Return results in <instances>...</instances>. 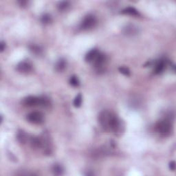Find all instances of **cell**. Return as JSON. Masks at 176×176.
Instances as JSON below:
<instances>
[{"mask_svg":"<svg viewBox=\"0 0 176 176\" xmlns=\"http://www.w3.org/2000/svg\"><path fill=\"white\" fill-rule=\"evenodd\" d=\"M121 13L123 14V15H132V16L140 15V13L138 11L136 8H134L133 7H128V8H125V9L122 10Z\"/></svg>","mask_w":176,"mask_h":176,"instance_id":"7c38bea8","label":"cell"},{"mask_svg":"<svg viewBox=\"0 0 176 176\" xmlns=\"http://www.w3.org/2000/svg\"><path fill=\"white\" fill-rule=\"evenodd\" d=\"M52 21V19H51V16L50 15H48V14H46V15H44L42 16V17H41V21L43 22V24H49Z\"/></svg>","mask_w":176,"mask_h":176,"instance_id":"d6986e66","label":"cell"},{"mask_svg":"<svg viewBox=\"0 0 176 176\" xmlns=\"http://www.w3.org/2000/svg\"><path fill=\"white\" fill-rule=\"evenodd\" d=\"M30 49H31L32 51H33L34 52H37V53H38V52L41 51V49L39 48V47L38 46H32Z\"/></svg>","mask_w":176,"mask_h":176,"instance_id":"44dd1931","label":"cell"},{"mask_svg":"<svg viewBox=\"0 0 176 176\" xmlns=\"http://www.w3.org/2000/svg\"><path fill=\"white\" fill-rule=\"evenodd\" d=\"M63 168L61 164H56L54 165L53 168H52V172L54 175H61L63 173Z\"/></svg>","mask_w":176,"mask_h":176,"instance_id":"4fadbf2b","label":"cell"},{"mask_svg":"<svg viewBox=\"0 0 176 176\" xmlns=\"http://www.w3.org/2000/svg\"><path fill=\"white\" fill-rule=\"evenodd\" d=\"M81 103H82V96L81 94H79L77 95L76 96V98H74L73 104L74 106L75 107H81Z\"/></svg>","mask_w":176,"mask_h":176,"instance_id":"9a60e30c","label":"cell"},{"mask_svg":"<svg viewBox=\"0 0 176 176\" xmlns=\"http://www.w3.org/2000/svg\"><path fill=\"white\" fill-rule=\"evenodd\" d=\"M17 138H18L19 142H21V143H24L26 141V140H27L26 135V134H24L23 131L19 132V133L18 134Z\"/></svg>","mask_w":176,"mask_h":176,"instance_id":"e0dca14e","label":"cell"},{"mask_svg":"<svg viewBox=\"0 0 176 176\" xmlns=\"http://www.w3.org/2000/svg\"><path fill=\"white\" fill-rule=\"evenodd\" d=\"M66 67V62L64 59H60L59 61L57 63L56 65V70L59 72L63 71Z\"/></svg>","mask_w":176,"mask_h":176,"instance_id":"5bb4252c","label":"cell"},{"mask_svg":"<svg viewBox=\"0 0 176 176\" xmlns=\"http://www.w3.org/2000/svg\"><path fill=\"white\" fill-rule=\"evenodd\" d=\"M167 63L166 61L164 60H160L157 63V64L156 65L155 67V73L157 74H161L162 72H163V71L164 70L165 68H166Z\"/></svg>","mask_w":176,"mask_h":176,"instance_id":"8fae6325","label":"cell"},{"mask_svg":"<svg viewBox=\"0 0 176 176\" xmlns=\"http://www.w3.org/2000/svg\"><path fill=\"white\" fill-rule=\"evenodd\" d=\"M98 120L101 125L106 130L116 132L120 128V122L118 117L107 110H104L99 114Z\"/></svg>","mask_w":176,"mask_h":176,"instance_id":"6da1fadb","label":"cell"},{"mask_svg":"<svg viewBox=\"0 0 176 176\" xmlns=\"http://www.w3.org/2000/svg\"><path fill=\"white\" fill-rule=\"evenodd\" d=\"M118 70H119L121 74H123V75L129 76L130 75V71H129V69L126 67H120L118 68Z\"/></svg>","mask_w":176,"mask_h":176,"instance_id":"ac0fdd59","label":"cell"},{"mask_svg":"<svg viewBox=\"0 0 176 176\" xmlns=\"http://www.w3.org/2000/svg\"><path fill=\"white\" fill-rule=\"evenodd\" d=\"M171 128V125L169 121L167 120H160L159 122L156 124V129L158 132L162 134H166L169 133Z\"/></svg>","mask_w":176,"mask_h":176,"instance_id":"277c9868","label":"cell"},{"mask_svg":"<svg viewBox=\"0 0 176 176\" xmlns=\"http://www.w3.org/2000/svg\"><path fill=\"white\" fill-rule=\"evenodd\" d=\"M69 6V3L68 2H61L59 3V6H58V8L59 9L62 10H65V8H67Z\"/></svg>","mask_w":176,"mask_h":176,"instance_id":"ffe728a7","label":"cell"},{"mask_svg":"<svg viewBox=\"0 0 176 176\" xmlns=\"http://www.w3.org/2000/svg\"><path fill=\"white\" fill-rule=\"evenodd\" d=\"M123 32L127 35H134L138 32V29L134 25H128L123 28Z\"/></svg>","mask_w":176,"mask_h":176,"instance_id":"ba28073f","label":"cell"},{"mask_svg":"<svg viewBox=\"0 0 176 176\" xmlns=\"http://www.w3.org/2000/svg\"><path fill=\"white\" fill-rule=\"evenodd\" d=\"M5 48H6V44H5V43L3 42V41H2V42L0 43V50H1V52L4 51Z\"/></svg>","mask_w":176,"mask_h":176,"instance_id":"603a6c76","label":"cell"},{"mask_svg":"<svg viewBox=\"0 0 176 176\" xmlns=\"http://www.w3.org/2000/svg\"><path fill=\"white\" fill-rule=\"evenodd\" d=\"M98 54V51L97 50L94 48L92 50H91L90 51H89L85 55V60L87 62H92L94 61V60L96 59V56H97Z\"/></svg>","mask_w":176,"mask_h":176,"instance_id":"9c48e42d","label":"cell"},{"mask_svg":"<svg viewBox=\"0 0 176 176\" xmlns=\"http://www.w3.org/2000/svg\"><path fill=\"white\" fill-rule=\"evenodd\" d=\"M27 120L30 123L40 125L44 122V116L41 112H33L27 115Z\"/></svg>","mask_w":176,"mask_h":176,"instance_id":"3957f363","label":"cell"},{"mask_svg":"<svg viewBox=\"0 0 176 176\" xmlns=\"http://www.w3.org/2000/svg\"><path fill=\"white\" fill-rule=\"evenodd\" d=\"M96 24V19L95 16L92 15H88L83 19L81 22V28L82 30H89L95 26Z\"/></svg>","mask_w":176,"mask_h":176,"instance_id":"5b68a950","label":"cell"},{"mask_svg":"<svg viewBox=\"0 0 176 176\" xmlns=\"http://www.w3.org/2000/svg\"><path fill=\"white\" fill-rule=\"evenodd\" d=\"M70 83L74 87H78L80 84V82L79 81V79L77 78V76H71V78L70 79Z\"/></svg>","mask_w":176,"mask_h":176,"instance_id":"2e32d148","label":"cell"},{"mask_svg":"<svg viewBox=\"0 0 176 176\" xmlns=\"http://www.w3.org/2000/svg\"><path fill=\"white\" fill-rule=\"evenodd\" d=\"M16 70L21 73L27 74L32 71V65L29 62L21 61L16 65Z\"/></svg>","mask_w":176,"mask_h":176,"instance_id":"8992f818","label":"cell"},{"mask_svg":"<svg viewBox=\"0 0 176 176\" xmlns=\"http://www.w3.org/2000/svg\"><path fill=\"white\" fill-rule=\"evenodd\" d=\"M22 103L26 107H36L43 106L46 107L48 105V101L45 98L37 97V96H28L24 98Z\"/></svg>","mask_w":176,"mask_h":176,"instance_id":"7a4b0ae2","label":"cell"},{"mask_svg":"<svg viewBox=\"0 0 176 176\" xmlns=\"http://www.w3.org/2000/svg\"><path fill=\"white\" fill-rule=\"evenodd\" d=\"M106 61V57L105 55L101 52H98L97 56H96V59L94 60V64L96 68H101L104 65L105 62Z\"/></svg>","mask_w":176,"mask_h":176,"instance_id":"52a82bcc","label":"cell"},{"mask_svg":"<svg viewBox=\"0 0 176 176\" xmlns=\"http://www.w3.org/2000/svg\"><path fill=\"white\" fill-rule=\"evenodd\" d=\"M30 143L32 147L35 148H39L43 147V141L39 137H32L30 139Z\"/></svg>","mask_w":176,"mask_h":176,"instance_id":"30bf717a","label":"cell"},{"mask_svg":"<svg viewBox=\"0 0 176 176\" xmlns=\"http://www.w3.org/2000/svg\"><path fill=\"white\" fill-rule=\"evenodd\" d=\"M169 169L171 170H175V162L174 161L170 162L169 163Z\"/></svg>","mask_w":176,"mask_h":176,"instance_id":"7402d4cb","label":"cell"}]
</instances>
